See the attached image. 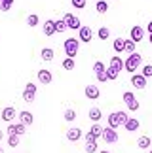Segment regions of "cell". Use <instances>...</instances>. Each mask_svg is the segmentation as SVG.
I'll return each mask as SVG.
<instances>
[{
    "label": "cell",
    "mask_w": 152,
    "mask_h": 153,
    "mask_svg": "<svg viewBox=\"0 0 152 153\" xmlns=\"http://www.w3.org/2000/svg\"><path fill=\"white\" fill-rule=\"evenodd\" d=\"M141 62H143V57L139 55L137 51H133V53H129V57L124 61V70L129 72V74H135L137 68L141 66Z\"/></svg>",
    "instance_id": "obj_1"
},
{
    "label": "cell",
    "mask_w": 152,
    "mask_h": 153,
    "mask_svg": "<svg viewBox=\"0 0 152 153\" xmlns=\"http://www.w3.org/2000/svg\"><path fill=\"white\" fill-rule=\"evenodd\" d=\"M78 48H80V40L76 38H67L65 44H63V49H65L67 57H76V53H78Z\"/></svg>",
    "instance_id": "obj_2"
},
{
    "label": "cell",
    "mask_w": 152,
    "mask_h": 153,
    "mask_svg": "<svg viewBox=\"0 0 152 153\" xmlns=\"http://www.w3.org/2000/svg\"><path fill=\"white\" fill-rule=\"evenodd\" d=\"M101 138L105 140V144H116V142H118V132H116L114 128L107 127V128H103Z\"/></svg>",
    "instance_id": "obj_3"
},
{
    "label": "cell",
    "mask_w": 152,
    "mask_h": 153,
    "mask_svg": "<svg viewBox=\"0 0 152 153\" xmlns=\"http://www.w3.org/2000/svg\"><path fill=\"white\" fill-rule=\"evenodd\" d=\"M34 97H36V85L29 81V83L25 85V91H23V100H25L27 104H31L34 100Z\"/></svg>",
    "instance_id": "obj_4"
},
{
    "label": "cell",
    "mask_w": 152,
    "mask_h": 153,
    "mask_svg": "<svg viewBox=\"0 0 152 153\" xmlns=\"http://www.w3.org/2000/svg\"><path fill=\"white\" fill-rule=\"evenodd\" d=\"M63 19H65V23H67V28H72V30H78V28L82 27L80 19H78L76 15H72V13H65V15H63Z\"/></svg>",
    "instance_id": "obj_5"
},
{
    "label": "cell",
    "mask_w": 152,
    "mask_h": 153,
    "mask_svg": "<svg viewBox=\"0 0 152 153\" xmlns=\"http://www.w3.org/2000/svg\"><path fill=\"white\" fill-rule=\"evenodd\" d=\"M91 38H93V32H91L90 27H80V28H78V40H80V42L90 44Z\"/></svg>",
    "instance_id": "obj_6"
},
{
    "label": "cell",
    "mask_w": 152,
    "mask_h": 153,
    "mask_svg": "<svg viewBox=\"0 0 152 153\" xmlns=\"http://www.w3.org/2000/svg\"><path fill=\"white\" fill-rule=\"evenodd\" d=\"M131 85L135 89H144L147 87V78L143 74H131Z\"/></svg>",
    "instance_id": "obj_7"
},
{
    "label": "cell",
    "mask_w": 152,
    "mask_h": 153,
    "mask_svg": "<svg viewBox=\"0 0 152 153\" xmlns=\"http://www.w3.org/2000/svg\"><path fill=\"white\" fill-rule=\"evenodd\" d=\"M51 79H53V76H51V72H50V70H46V68L38 70V81H40V83H44V85H50V83H51Z\"/></svg>",
    "instance_id": "obj_8"
},
{
    "label": "cell",
    "mask_w": 152,
    "mask_h": 153,
    "mask_svg": "<svg viewBox=\"0 0 152 153\" xmlns=\"http://www.w3.org/2000/svg\"><path fill=\"white\" fill-rule=\"evenodd\" d=\"M86 97L90 98V100H97V98L101 97V91H99L97 85H86Z\"/></svg>",
    "instance_id": "obj_9"
},
{
    "label": "cell",
    "mask_w": 152,
    "mask_h": 153,
    "mask_svg": "<svg viewBox=\"0 0 152 153\" xmlns=\"http://www.w3.org/2000/svg\"><path fill=\"white\" fill-rule=\"evenodd\" d=\"M129 34H131V38H129V40H133L135 44H139V42L143 40V36H144V30H143V27L135 25V27L131 28V32H129Z\"/></svg>",
    "instance_id": "obj_10"
},
{
    "label": "cell",
    "mask_w": 152,
    "mask_h": 153,
    "mask_svg": "<svg viewBox=\"0 0 152 153\" xmlns=\"http://www.w3.org/2000/svg\"><path fill=\"white\" fill-rule=\"evenodd\" d=\"M82 134H84V132H82V128H78V127H76V128H68V131H67V140H68V142H78V140L82 138Z\"/></svg>",
    "instance_id": "obj_11"
},
{
    "label": "cell",
    "mask_w": 152,
    "mask_h": 153,
    "mask_svg": "<svg viewBox=\"0 0 152 153\" xmlns=\"http://www.w3.org/2000/svg\"><path fill=\"white\" fill-rule=\"evenodd\" d=\"M17 117H19V121L23 123V125H32V121H34V115L31 114V111H27V110H23V111H19V115H17Z\"/></svg>",
    "instance_id": "obj_12"
},
{
    "label": "cell",
    "mask_w": 152,
    "mask_h": 153,
    "mask_svg": "<svg viewBox=\"0 0 152 153\" xmlns=\"http://www.w3.org/2000/svg\"><path fill=\"white\" fill-rule=\"evenodd\" d=\"M108 66L110 68H112V70H116V72H122V70H124V61H122V59L118 57V55H114L112 59H110V64H108Z\"/></svg>",
    "instance_id": "obj_13"
},
{
    "label": "cell",
    "mask_w": 152,
    "mask_h": 153,
    "mask_svg": "<svg viewBox=\"0 0 152 153\" xmlns=\"http://www.w3.org/2000/svg\"><path fill=\"white\" fill-rule=\"evenodd\" d=\"M139 127H141V123H139L137 119H133V117H127V121L124 123V128L127 132H135Z\"/></svg>",
    "instance_id": "obj_14"
},
{
    "label": "cell",
    "mask_w": 152,
    "mask_h": 153,
    "mask_svg": "<svg viewBox=\"0 0 152 153\" xmlns=\"http://www.w3.org/2000/svg\"><path fill=\"white\" fill-rule=\"evenodd\" d=\"M15 119V108L14 106H6L2 110V121H14Z\"/></svg>",
    "instance_id": "obj_15"
},
{
    "label": "cell",
    "mask_w": 152,
    "mask_h": 153,
    "mask_svg": "<svg viewBox=\"0 0 152 153\" xmlns=\"http://www.w3.org/2000/svg\"><path fill=\"white\" fill-rule=\"evenodd\" d=\"M44 34H46V36H53V34H55V21L53 19H48V21H46L44 23Z\"/></svg>",
    "instance_id": "obj_16"
},
{
    "label": "cell",
    "mask_w": 152,
    "mask_h": 153,
    "mask_svg": "<svg viewBox=\"0 0 152 153\" xmlns=\"http://www.w3.org/2000/svg\"><path fill=\"white\" fill-rule=\"evenodd\" d=\"M137 148L139 149H148L150 148V136H141L137 140Z\"/></svg>",
    "instance_id": "obj_17"
},
{
    "label": "cell",
    "mask_w": 152,
    "mask_h": 153,
    "mask_svg": "<svg viewBox=\"0 0 152 153\" xmlns=\"http://www.w3.org/2000/svg\"><path fill=\"white\" fill-rule=\"evenodd\" d=\"M95 10H97V13H107L108 11V2L107 0H99L95 4Z\"/></svg>",
    "instance_id": "obj_18"
},
{
    "label": "cell",
    "mask_w": 152,
    "mask_h": 153,
    "mask_svg": "<svg viewBox=\"0 0 152 153\" xmlns=\"http://www.w3.org/2000/svg\"><path fill=\"white\" fill-rule=\"evenodd\" d=\"M108 127H110V128H114V131L120 127V123H118V115H116V111H112V114L108 115Z\"/></svg>",
    "instance_id": "obj_19"
},
{
    "label": "cell",
    "mask_w": 152,
    "mask_h": 153,
    "mask_svg": "<svg viewBox=\"0 0 152 153\" xmlns=\"http://www.w3.org/2000/svg\"><path fill=\"white\" fill-rule=\"evenodd\" d=\"M74 66H76V61H74L72 57L63 59V68H65V70H68V72H71V70H74Z\"/></svg>",
    "instance_id": "obj_20"
},
{
    "label": "cell",
    "mask_w": 152,
    "mask_h": 153,
    "mask_svg": "<svg viewBox=\"0 0 152 153\" xmlns=\"http://www.w3.org/2000/svg\"><path fill=\"white\" fill-rule=\"evenodd\" d=\"M40 55H42V59L44 61H53V49H50V48H44L42 51H40Z\"/></svg>",
    "instance_id": "obj_21"
},
{
    "label": "cell",
    "mask_w": 152,
    "mask_h": 153,
    "mask_svg": "<svg viewBox=\"0 0 152 153\" xmlns=\"http://www.w3.org/2000/svg\"><path fill=\"white\" fill-rule=\"evenodd\" d=\"M101 115H103V114H101V110H99V108H91V110H90V119H91L93 123H97L99 119H101Z\"/></svg>",
    "instance_id": "obj_22"
},
{
    "label": "cell",
    "mask_w": 152,
    "mask_h": 153,
    "mask_svg": "<svg viewBox=\"0 0 152 153\" xmlns=\"http://www.w3.org/2000/svg\"><path fill=\"white\" fill-rule=\"evenodd\" d=\"M137 49V44L133 42V40H124V51H127V53H133Z\"/></svg>",
    "instance_id": "obj_23"
},
{
    "label": "cell",
    "mask_w": 152,
    "mask_h": 153,
    "mask_svg": "<svg viewBox=\"0 0 152 153\" xmlns=\"http://www.w3.org/2000/svg\"><path fill=\"white\" fill-rule=\"evenodd\" d=\"M14 6V0H0V11H10Z\"/></svg>",
    "instance_id": "obj_24"
},
{
    "label": "cell",
    "mask_w": 152,
    "mask_h": 153,
    "mask_svg": "<svg viewBox=\"0 0 152 153\" xmlns=\"http://www.w3.org/2000/svg\"><path fill=\"white\" fill-rule=\"evenodd\" d=\"M90 132H91L93 136H95V140H97L99 136H101V132H103V127L99 125V123H93V127H91V131H90Z\"/></svg>",
    "instance_id": "obj_25"
},
{
    "label": "cell",
    "mask_w": 152,
    "mask_h": 153,
    "mask_svg": "<svg viewBox=\"0 0 152 153\" xmlns=\"http://www.w3.org/2000/svg\"><path fill=\"white\" fill-rule=\"evenodd\" d=\"M112 48H114L116 53H122V51H124V40H122V38H116L114 44H112Z\"/></svg>",
    "instance_id": "obj_26"
},
{
    "label": "cell",
    "mask_w": 152,
    "mask_h": 153,
    "mask_svg": "<svg viewBox=\"0 0 152 153\" xmlns=\"http://www.w3.org/2000/svg\"><path fill=\"white\" fill-rule=\"evenodd\" d=\"M105 74H107V79H110V81H114L116 78H118V72H116V70H112L110 66L105 68Z\"/></svg>",
    "instance_id": "obj_27"
},
{
    "label": "cell",
    "mask_w": 152,
    "mask_h": 153,
    "mask_svg": "<svg viewBox=\"0 0 152 153\" xmlns=\"http://www.w3.org/2000/svg\"><path fill=\"white\" fill-rule=\"evenodd\" d=\"M99 148H97V140L93 142H86V153H95Z\"/></svg>",
    "instance_id": "obj_28"
},
{
    "label": "cell",
    "mask_w": 152,
    "mask_h": 153,
    "mask_svg": "<svg viewBox=\"0 0 152 153\" xmlns=\"http://www.w3.org/2000/svg\"><path fill=\"white\" fill-rule=\"evenodd\" d=\"M65 28H67L65 19H57L55 21V32H65Z\"/></svg>",
    "instance_id": "obj_29"
},
{
    "label": "cell",
    "mask_w": 152,
    "mask_h": 153,
    "mask_svg": "<svg viewBox=\"0 0 152 153\" xmlns=\"http://www.w3.org/2000/svg\"><path fill=\"white\" fill-rule=\"evenodd\" d=\"M97 36H99V40H107L110 36V30H108L107 27H101V28H99V32H97Z\"/></svg>",
    "instance_id": "obj_30"
},
{
    "label": "cell",
    "mask_w": 152,
    "mask_h": 153,
    "mask_svg": "<svg viewBox=\"0 0 152 153\" xmlns=\"http://www.w3.org/2000/svg\"><path fill=\"white\" fill-rule=\"evenodd\" d=\"M25 132H27V125H23L21 121L15 123V134H17V136H23Z\"/></svg>",
    "instance_id": "obj_31"
},
{
    "label": "cell",
    "mask_w": 152,
    "mask_h": 153,
    "mask_svg": "<svg viewBox=\"0 0 152 153\" xmlns=\"http://www.w3.org/2000/svg\"><path fill=\"white\" fill-rule=\"evenodd\" d=\"M8 144H10V148H17V146H19V136H17V134L8 136Z\"/></svg>",
    "instance_id": "obj_32"
},
{
    "label": "cell",
    "mask_w": 152,
    "mask_h": 153,
    "mask_svg": "<svg viewBox=\"0 0 152 153\" xmlns=\"http://www.w3.org/2000/svg\"><path fill=\"white\" fill-rule=\"evenodd\" d=\"M27 25H29V27H36V25H38V15L31 13V15L27 17Z\"/></svg>",
    "instance_id": "obj_33"
},
{
    "label": "cell",
    "mask_w": 152,
    "mask_h": 153,
    "mask_svg": "<svg viewBox=\"0 0 152 153\" xmlns=\"http://www.w3.org/2000/svg\"><path fill=\"white\" fill-rule=\"evenodd\" d=\"M143 76H144V78H152V64H144V66H143V72H141Z\"/></svg>",
    "instance_id": "obj_34"
},
{
    "label": "cell",
    "mask_w": 152,
    "mask_h": 153,
    "mask_svg": "<svg viewBox=\"0 0 152 153\" xmlns=\"http://www.w3.org/2000/svg\"><path fill=\"white\" fill-rule=\"evenodd\" d=\"M71 4L74 6L76 10H84L86 8V0H71Z\"/></svg>",
    "instance_id": "obj_35"
},
{
    "label": "cell",
    "mask_w": 152,
    "mask_h": 153,
    "mask_svg": "<svg viewBox=\"0 0 152 153\" xmlns=\"http://www.w3.org/2000/svg\"><path fill=\"white\" fill-rule=\"evenodd\" d=\"M127 106V110H129V111H137L139 110V102H137V98H133V100L129 102V104H126Z\"/></svg>",
    "instance_id": "obj_36"
},
{
    "label": "cell",
    "mask_w": 152,
    "mask_h": 153,
    "mask_svg": "<svg viewBox=\"0 0 152 153\" xmlns=\"http://www.w3.org/2000/svg\"><path fill=\"white\" fill-rule=\"evenodd\" d=\"M76 119V111L74 110H67L65 111V121H74Z\"/></svg>",
    "instance_id": "obj_37"
},
{
    "label": "cell",
    "mask_w": 152,
    "mask_h": 153,
    "mask_svg": "<svg viewBox=\"0 0 152 153\" xmlns=\"http://www.w3.org/2000/svg\"><path fill=\"white\" fill-rule=\"evenodd\" d=\"M116 115H118V123H120V125H124V123L127 121V114H126V111H116Z\"/></svg>",
    "instance_id": "obj_38"
},
{
    "label": "cell",
    "mask_w": 152,
    "mask_h": 153,
    "mask_svg": "<svg viewBox=\"0 0 152 153\" xmlns=\"http://www.w3.org/2000/svg\"><path fill=\"white\" fill-rule=\"evenodd\" d=\"M103 70H105V64H103L101 61H97L95 64H93V72H95V74H99V72H103Z\"/></svg>",
    "instance_id": "obj_39"
},
{
    "label": "cell",
    "mask_w": 152,
    "mask_h": 153,
    "mask_svg": "<svg viewBox=\"0 0 152 153\" xmlns=\"http://www.w3.org/2000/svg\"><path fill=\"white\" fill-rule=\"evenodd\" d=\"M133 98H135V95H133L131 91H126V93H124V102H126V104H129Z\"/></svg>",
    "instance_id": "obj_40"
},
{
    "label": "cell",
    "mask_w": 152,
    "mask_h": 153,
    "mask_svg": "<svg viewBox=\"0 0 152 153\" xmlns=\"http://www.w3.org/2000/svg\"><path fill=\"white\" fill-rule=\"evenodd\" d=\"M95 76H97L99 81H107V74H105V70H103V72H99V74H95Z\"/></svg>",
    "instance_id": "obj_41"
},
{
    "label": "cell",
    "mask_w": 152,
    "mask_h": 153,
    "mask_svg": "<svg viewBox=\"0 0 152 153\" xmlns=\"http://www.w3.org/2000/svg\"><path fill=\"white\" fill-rule=\"evenodd\" d=\"M6 132H8L10 136H11V134H15V123H11V125L8 127V131H6Z\"/></svg>",
    "instance_id": "obj_42"
},
{
    "label": "cell",
    "mask_w": 152,
    "mask_h": 153,
    "mask_svg": "<svg viewBox=\"0 0 152 153\" xmlns=\"http://www.w3.org/2000/svg\"><path fill=\"white\" fill-rule=\"evenodd\" d=\"M84 138H86V142H93V140H95V136H93L91 132H87V134H86Z\"/></svg>",
    "instance_id": "obj_43"
},
{
    "label": "cell",
    "mask_w": 152,
    "mask_h": 153,
    "mask_svg": "<svg viewBox=\"0 0 152 153\" xmlns=\"http://www.w3.org/2000/svg\"><path fill=\"white\" fill-rule=\"evenodd\" d=\"M147 30H148V34H150V32H152V21H150V23H148V27H147Z\"/></svg>",
    "instance_id": "obj_44"
},
{
    "label": "cell",
    "mask_w": 152,
    "mask_h": 153,
    "mask_svg": "<svg viewBox=\"0 0 152 153\" xmlns=\"http://www.w3.org/2000/svg\"><path fill=\"white\" fill-rule=\"evenodd\" d=\"M2 138H4V131L0 128V142H2Z\"/></svg>",
    "instance_id": "obj_45"
},
{
    "label": "cell",
    "mask_w": 152,
    "mask_h": 153,
    "mask_svg": "<svg viewBox=\"0 0 152 153\" xmlns=\"http://www.w3.org/2000/svg\"><path fill=\"white\" fill-rule=\"evenodd\" d=\"M148 42H150V45H152V32L148 34Z\"/></svg>",
    "instance_id": "obj_46"
},
{
    "label": "cell",
    "mask_w": 152,
    "mask_h": 153,
    "mask_svg": "<svg viewBox=\"0 0 152 153\" xmlns=\"http://www.w3.org/2000/svg\"><path fill=\"white\" fill-rule=\"evenodd\" d=\"M0 153H4V149H2V146H0Z\"/></svg>",
    "instance_id": "obj_47"
},
{
    "label": "cell",
    "mask_w": 152,
    "mask_h": 153,
    "mask_svg": "<svg viewBox=\"0 0 152 153\" xmlns=\"http://www.w3.org/2000/svg\"><path fill=\"white\" fill-rule=\"evenodd\" d=\"M99 153H110V151H99Z\"/></svg>",
    "instance_id": "obj_48"
},
{
    "label": "cell",
    "mask_w": 152,
    "mask_h": 153,
    "mask_svg": "<svg viewBox=\"0 0 152 153\" xmlns=\"http://www.w3.org/2000/svg\"><path fill=\"white\" fill-rule=\"evenodd\" d=\"M148 153H152V149H150V151H148Z\"/></svg>",
    "instance_id": "obj_49"
}]
</instances>
